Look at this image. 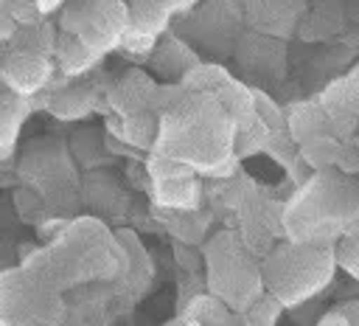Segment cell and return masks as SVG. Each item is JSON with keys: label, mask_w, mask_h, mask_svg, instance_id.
Instances as JSON below:
<instances>
[{"label": "cell", "mask_w": 359, "mask_h": 326, "mask_svg": "<svg viewBox=\"0 0 359 326\" xmlns=\"http://www.w3.org/2000/svg\"><path fill=\"white\" fill-rule=\"evenodd\" d=\"M339 155V146L331 141V138H320V135H311L303 146V157L311 163V166H328L334 163Z\"/></svg>", "instance_id": "277c9868"}, {"label": "cell", "mask_w": 359, "mask_h": 326, "mask_svg": "<svg viewBox=\"0 0 359 326\" xmlns=\"http://www.w3.org/2000/svg\"><path fill=\"white\" fill-rule=\"evenodd\" d=\"M331 275V259L320 250H278L266 267L269 287L278 304H297L300 298L311 295L323 281Z\"/></svg>", "instance_id": "6da1fadb"}, {"label": "cell", "mask_w": 359, "mask_h": 326, "mask_svg": "<svg viewBox=\"0 0 359 326\" xmlns=\"http://www.w3.org/2000/svg\"><path fill=\"white\" fill-rule=\"evenodd\" d=\"M59 6H62V0H34V8L42 11V14H48V11L59 8Z\"/></svg>", "instance_id": "52a82bcc"}, {"label": "cell", "mask_w": 359, "mask_h": 326, "mask_svg": "<svg viewBox=\"0 0 359 326\" xmlns=\"http://www.w3.org/2000/svg\"><path fill=\"white\" fill-rule=\"evenodd\" d=\"M160 200L165 205L188 208L196 200V183L191 177H177V180H160Z\"/></svg>", "instance_id": "7a4b0ae2"}, {"label": "cell", "mask_w": 359, "mask_h": 326, "mask_svg": "<svg viewBox=\"0 0 359 326\" xmlns=\"http://www.w3.org/2000/svg\"><path fill=\"white\" fill-rule=\"evenodd\" d=\"M320 326H351V323H348L342 315H337V312H334V315H325V318L320 320Z\"/></svg>", "instance_id": "ba28073f"}, {"label": "cell", "mask_w": 359, "mask_h": 326, "mask_svg": "<svg viewBox=\"0 0 359 326\" xmlns=\"http://www.w3.org/2000/svg\"><path fill=\"white\" fill-rule=\"evenodd\" d=\"M121 45L126 51H135V53H149L151 45H154V34L143 31V28H129L121 34Z\"/></svg>", "instance_id": "8992f818"}, {"label": "cell", "mask_w": 359, "mask_h": 326, "mask_svg": "<svg viewBox=\"0 0 359 326\" xmlns=\"http://www.w3.org/2000/svg\"><path fill=\"white\" fill-rule=\"evenodd\" d=\"M191 323L196 326H227V312L216 298H196L191 306Z\"/></svg>", "instance_id": "3957f363"}, {"label": "cell", "mask_w": 359, "mask_h": 326, "mask_svg": "<svg viewBox=\"0 0 359 326\" xmlns=\"http://www.w3.org/2000/svg\"><path fill=\"white\" fill-rule=\"evenodd\" d=\"M247 309H250V326H275L280 304L275 298H261V301L255 298Z\"/></svg>", "instance_id": "5b68a950"}, {"label": "cell", "mask_w": 359, "mask_h": 326, "mask_svg": "<svg viewBox=\"0 0 359 326\" xmlns=\"http://www.w3.org/2000/svg\"><path fill=\"white\" fill-rule=\"evenodd\" d=\"M188 326H196V323H188Z\"/></svg>", "instance_id": "9c48e42d"}]
</instances>
